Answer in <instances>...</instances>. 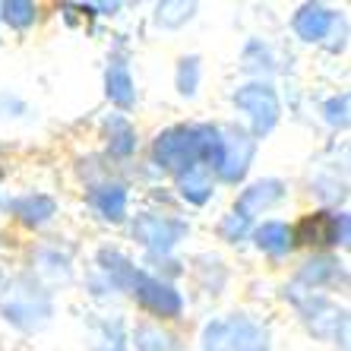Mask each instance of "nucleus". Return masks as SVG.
Here are the masks:
<instances>
[{
  "instance_id": "nucleus-1",
  "label": "nucleus",
  "mask_w": 351,
  "mask_h": 351,
  "mask_svg": "<svg viewBox=\"0 0 351 351\" xmlns=\"http://www.w3.org/2000/svg\"><path fill=\"white\" fill-rule=\"evenodd\" d=\"M203 351H269V335L247 317H225L203 329Z\"/></svg>"
},
{
  "instance_id": "nucleus-2",
  "label": "nucleus",
  "mask_w": 351,
  "mask_h": 351,
  "mask_svg": "<svg viewBox=\"0 0 351 351\" xmlns=\"http://www.w3.org/2000/svg\"><path fill=\"white\" fill-rule=\"evenodd\" d=\"M3 313L19 329H41L51 319V298L32 278H13L3 294Z\"/></svg>"
},
{
  "instance_id": "nucleus-3",
  "label": "nucleus",
  "mask_w": 351,
  "mask_h": 351,
  "mask_svg": "<svg viewBox=\"0 0 351 351\" xmlns=\"http://www.w3.org/2000/svg\"><path fill=\"white\" fill-rule=\"evenodd\" d=\"M152 156L162 168L168 171H190L199 168L203 162V143H199V127H168L165 133H158Z\"/></svg>"
},
{
  "instance_id": "nucleus-4",
  "label": "nucleus",
  "mask_w": 351,
  "mask_h": 351,
  "mask_svg": "<svg viewBox=\"0 0 351 351\" xmlns=\"http://www.w3.org/2000/svg\"><path fill=\"white\" fill-rule=\"evenodd\" d=\"M256 152V143L237 127H219V162L215 171L221 180L237 184L250 168V158Z\"/></svg>"
},
{
  "instance_id": "nucleus-5",
  "label": "nucleus",
  "mask_w": 351,
  "mask_h": 351,
  "mask_svg": "<svg viewBox=\"0 0 351 351\" xmlns=\"http://www.w3.org/2000/svg\"><path fill=\"white\" fill-rule=\"evenodd\" d=\"M234 105L241 111H247L250 123H254V133H269L278 121V95L272 86L266 82H250L244 89L234 92Z\"/></svg>"
},
{
  "instance_id": "nucleus-6",
  "label": "nucleus",
  "mask_w": 351,
  "mask_h": 351,
  "mask_svg": "<svg viewBox=\"0 0 351 351\" xmlns=\"http://www.w3.org/2000/svg\"><path fill=\"white\" fill-rule=\"evenodd\" d=\"M187 221L168 219V215H139L133 221V237L139 244H146L149 250H158V254H168L178 241L187 237Z\"/></svg>"
},
{
  "instance_id": "nucleus-7",
  "label": "nucleus",
  "mask_w": 351,
  "mask_h": 351,
  "mask_svg": "<svg viewBox=\"0 0 351 351\" xmlns=\"http://www.w3.org/2000/svg\"><path fill=\"white\" fill-rule=\"evenodd\" d=\"M291 237H298L301 244H345L348 241V215L345 213H313L304 215L301 225L291 231Z\"/></svg>"
},
{
  "instance_id": "nucleus-8",
  "label": "nucleus",
  "mask_w": 351,
  "mask_h": 351,
  "mask_svg": "<svg viewBox=\"0 0 351 351\" xmlns=\"http://www.w3.org/2000/svg\"><path fill=\"white\" fill-rule=\"evenodd\" d=\"M130 291L136 294V301L146 307V311L158 313V317H178L184 301H180V294L174 291L171 285H165L162 278H152V276H143L139 272L136 282L130 285Z\"/></svg>"
},
{
  "instance_id": "nucleus-9",
  "label": "nucleus",
  "mask_w": 351,
  "mask_h": 351,
  "mask_svg": "<svg viewBox=\"0 0 351 351\" xmlns=\"http://www.w3.org/2000/svg\"><path fill=\"white\" fill-rule=\"evenodd\" d=\"M294 304H298V311L304 313L307 326L317 335H332L339 326H345V311H339L335 304H329L319 294L311 291L307 298H294Z\"/></svg>"
},
{
  "instance_id": "nucleus-10",
  "label": "nucleus",
  "mask_w": 351,
  "mask_h": 351,
  "mask_svg": "<svg viewBox=\"0 0 351 351\" xmlns=\"http://www.w3.org/2000/svg\"><path fill=\"white\" fill-rule=\"evenodd\" d=\"M285 196V184L282 180H260V184H254V187H247L244 193H241V199H237V215H244V219H250L254 213H260V209H266V206L278 203Z\"/></svg>"
},
{
  "instance_id": "nucleus-11",
  "label": "nucleus",
  "mask_w": 351,
  "mask_h": 351,
  "mask_svg": "<svg viewBox=\"0 0 351 351\" xmlns=\"http://www.w3.org/2000/svg\"><path fill=\"white\" fill-rule=\"evenodd\" d=\"M332 19H335L332 10L319 7V3H307L294 16V32L301 35L304 41H319V38H326V32L332 29Z\"/></svg>"
},
{
  "instance_id": "nucleus-12",
  "label": "nucleus",
  "mask_w": 351,
  "mask_h": 351,
  "mask_svg": "<svg viewBox=\"0 0 351 351\" xmlns=\"http://www.w3.org/2000/svg\"><path fill=\"white\" fill-rule=\"evenodd\" d=\"M10 209H13V213L19 215V221H25L29 228H38V225H45L51 215L58 213L54 199H51V196H45V193L19 196V199H13V203H10Z\"/></svg>"
},
{
  "instance_id": "nucleus-13",
  "label": "nucleus",
  "mask_w": 351,
  "mask_h": 351,
  "mask_svg": "<svg viewBox=\"0 0 351 351\" xmlns=\"http://www.w3.org/2000/svg\"><path fill=\"white\" fill-rule=\"evenodd\" d=\"M254 241L260 250H266V254H272V256L288 254L294 244L291 228H288L285 221H263L260 228L254 231Z\"/></svg>"
},
{
  "instance_id": "nucleus-14",
  "label": "nucleus",
  "mask_w": 351,
  "mask_h": 351,
  "mask_svg": "<svg viewBox=\"0 0 351 351\" xmlns=\"http://www.w3.org/2000/svg\"><path fill=\"white\" fill-rule=\"evenodd\" d=\"M105 92H108V98H111L114 105H121V108H130L133 101H136V89H133V76H130V70H127V66H123L121 60H114V64L108 66Z\"/></svg>"
},
{
  "instance_id": "nucleus-15",
  "label": "nucleus",
  "mask_w": 351,
  "mask_h": 351,
  "mask_svg": "<svg viewBox=\"0 0 351 351\" xmlns=\"http://www.w3.org/2000/svg\"><path fill=\"white\" fill-rule=\"evenodd\" d=\"M92 206H95L98 213L105 215L111 221H121L127 215V190L121 184H105V187H95L92 190Z\"/></svg>"
},
{
  "instance_id": "nucleus-16",
  "label": "nucleus",
  "mask_w": 351,
  "mask_h": 351,
  "mask_svg": "<svg viewBox=\"0 0 351 351\" xmlns=\"http://www.w3.org/2000/svg\"><path fill=\"white\" fill-rule=\"evenodd\" d=\"M98 263H101V269L111 276V282L114 285H121V288H130L133 282H136V266H133L127 256H121L117 250H101L98 254Z\"/></svg>"
},
{
  "instance_id": "nucleus-17",
  "label": "nucleus",
  "mask_w": 351,
  "mask_h": 351,
  "mask_svg": "<svg viewBox=\"0 0 351 351\" xmlns=\"http://www.w3.org/2000/svg\"><path fill=\"white\" fill-rule=\"evenodd\" d=\"M342 278V263L332 260V256H317L301 269V282L307 285H326V282H339Z\"/></svg>"
},
{
  "instance_id": "nucleus-18",
  "label": "nucleus",
  "mask_w": 351,
  "mask_h": 351,
  "mask_svg": "<svg viewBox=\"0 0 351 351\" xmlns=\"http://www.w3.org/2000/svg\"><path fill=\"white\" fill-rule=\"evenodd\" d=\"M108 149H111V156H130L133 149H136V133L121 114H114L108 121Z\"/></svg>"
},
{
  "instance_id": "nucleus-19",
  "label": "nucleus",
  "mask_w": 351,
  "mask_h": 351,
  "mask_svg": "<svg viewBox=\"0 0 351 351\" xmlns=\"http://www.w3.org/2000/svg\"><path fill=\"white\" fill-rule=\"evenodd\" d=\"M180 196H184L187 203L203 206L206 199L213 196V184H209L206 171H199V168H190V171L180 174Z\"/></svg>"
},
{
  "instance_id": "nucleus-20",
  "label": "nucleus",
  "mask_w": 351,
  "mask_h": 351,
  "mask_svg": "<svg viewBox=\"0 0 351 351\" xmlns=\"http://www.w3.org/2000/svg\"><path fill=\"white\" fill-rule=\"evenodd\" d=\"M139 351H178V342H174L168 332H162L158 326H136V335H133Z\"/></svg>"
},
{
  "instance_id": "nucleus-21",
  "label": "nucleus",
  "mask_w": 351,
  "mask_h": 351,
  "mask_svg": "<svg viewBox=\"0 0 351 351\" xmlns=\"http://www.w3.org/2000/svg\"><path fill=\"white\" fill-rule=\"evenodd\" d=\"M193 3H158V25H165V29H178V25H184L190 16H193Z\"/></svg>"
},
{
  "instance_id": "nucleus-22",
  "label": "nucleus",
  "mask_w": 351,
  "mask_h": 351,
  "mask_svg": "<svg viewBox=\"0 0 351 351\" xmlns=\"http://www.w3.org/2000/svg\"><path fill=\"white\" fill-rule=\"evenodd\" d=\"M0 10H3V19L10 25H16V29H25V25L35 23V3H29V0H10Z\"/></svg>"
},
{
  "instance_id": "nucleus-23",
  "label": "nucleus",
  "mask_w": 351,
  "mask_h": 351,
  "mask_svg": "<svg viewBox=\"0 0 351 351\" xmlns=\"http://www.w3.org/2000/svg\"><path fill=\"white\" fill-rule=\"evenodd\" d=\"M199 86V58H184L178 66V89L184 95H193Z\"/></svg>"
},
{
  "instance_id": "nucleus-24",
  "label": "nucleus",
  "mask_w": 351,
  "mask_h": 351,
  "mask_svg": "<svg viewBox=\"0 0 351 351\" xmlns=\"http://www.w3.org/2000/svg\"><path fill=\"white\" fill-rule=\"evenodd\" d=\"M323 114L332 127H345L348 123V95H335L329 98L326 105H323Z\"/></svg>"
},
{
  "instance_id": "nucleus-25",
  "label": "nucleus",
  "mask_w": 351,
  "mask_h": 351,
  "mask_svg": "<svg viewBox=\"0 0 351 351\" xmlns=\"http://www.w3.org/2000/svg\"><path fill=\"white\" fill-rule=\"evenodd\" d=\"M247 228H250V219H244V215H237V213H228L225 219H221V237L225 241H241V237L247 234Z\"/></svg>"
},
{
  "instance_id": "nucleus-26",
  "label": "nucleus",
  "mask_w": 351,
  "mask_h": 351,
  "mask_svg": "<svg viewBox=\"0 0 351 351\" xmlns=\"http://www.w3.org/2000/svg\"><path fill=\"white\" fill-rule=\"evenodd\" d=\"M92 351H127L121 342V332L114 329V339H108V348H92Z\"/></svg>"
}]
</instances>
